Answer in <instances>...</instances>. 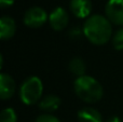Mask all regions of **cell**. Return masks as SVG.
Instances as JSON below:
<instances>
[{
  "mask_svg": "<svg viewBox=\"0 0 123 122\" xmlns=\"http://www.w3.org/2000/svg\"><path fill=\"white\" fill-rule=\"evenodd\" d=\"M112 44L116 50H119V51L123 50V27H121L115 34L112 38Z\"/></svg>",
  "mask_w": 123,
  "mask_h": 122,
  "instance_id": "5bb4252c",
  "label": "cell"
},
{
  "mask_svg": "<svg viewBox=\"0 0 123 122\" xmlns=\"http://www.w3.org/2000/svg\"><path fill=\"white\" fill-rule=\"evenodd\" d=\"M68 68H69V70L71 71L74 76H77V78H79V77L84 76L85 69H86V65H85L84 61H83L82 58L74 57L69 62Z\"/></svg>",
  "mask_w": 123,
  "mask_h": 122,
  "instance_id": "7c38bea8",
  "label": "cell"
},
{
  "mask_svg": "<svg viewBox=\"0 0 123 122\" xmlns=\"http://www.w3.org/2000/svg\"><path fill=\"white\" fill-rule=\"evenodd\" d=\"M13 3H14V0H0V6H1V9L9 8V6H13Z\"/></svg>",
  "mask_w": 123,
  "mask_h": 122,
  "instance_id": "2e32d148",
  "label": "cell"
},
{
  "mask_svg": "<svg viewBox=\"0 0 123 122\" xmlns=\"http://www.w3.org/2000/svg\"><path fill=\"white\" fill-rule=\"evenodd\" d=\"M61 103H62V101L57 95L49 94L47 96H44L39 102V107L43 111L52 112L58 109V107L61 106Z\"/></svg>",
  "mask_w": 123,
  "mask_h": 122,
  "instance_id": "8fae6325",
  "label": "cell"
},
{
  "mask_svg": "<svg viewBox=\"0 0 123 122\" xmlns=\"http://www.w3.org/2000/svg\"><path fill=\"white\" fill-rule=\"evenodd\" d=\"M74 89L77 96L85 103H96L104 95V90L100 83L91 76H82L74 80Z\"/></svg>",
  "mask_w": 123,
  "mask_h": 122,
  "instance_id": "7a4b0ae2",
  "label": "cell"
},
{
  "mask_svg": "<svg viewBox=\"0 0 123 122\" xmlns=\"http://www.w3.org/2000/svg\"><path fill=\"white\" fill-rule=\"evenodd\" d=\"M79 122H103L102 115L97 109L92 107H84L78 112Z\"/></svg>",
  "mask_w": 123,
  "mask_h": 122,
  "instance_id": "30bf717a",
  "label": "cell"
},
{
  "mask_svg": "<svg viewBox=\"0 0 123 122\" xmlns=\"http://www.w3.org/2000/svg\"><path fill=\"white\" fill-rule=\"evenodd\" d=\"M105 12L110 23L123 26V0H108Z\"/></svg>",
  "mask_w": 123,
  "mask_h": 122,
  "instance_id": "5b68a950",
  "label": "cell"
},
{
  "mask_svg": "<svg viewBox=\"0 0 123 122\" xmlns=\"http://www.w3.org/2000/svg\"><path fill=\"white\" fill-rule=\"evenodd\" d=\"M16 85L13 78L8 73H0V97L6 101L14 95Z\"/></svg>",
  "mask_w": 123,
  "mask_h": 122,
  "instance_id": "52a82bcc",
  "label": "cell"
},
{
  "mask_svg": "<svg viewBox=\"0 0 123 122\" xmlns=\"http://www.w3.org/2000/svg\"><path fill=\"white\" fill-rule=\"evenodd\" d=\"M49 19L47 12L40 6L29 8L24 14V24L30 28H39Z\"/></svg>",
  "mask_w": 123,
  "mask_h": 122,
  "instance_id": "277c9868",
  "label": "cell"
},
{
  "mask_svg": "<svg viewBox=\"0 0 123 122\" xmlns=\"http://www.w3.org/2000/svg\"><path fill=\"white\" fill-rule=\"evenodd\" d=\"M82 32L91 43L95 45L106 44L112 36V26L106 16L91 15L83 24Z\"/></svg>",
  "mask_w": 123,
  "mask_h": 122,
  "instance_id": "6da1fadb",
  "label": "cell"
},
{
  "mask_svg": "<svg viewBox=\"0 0 123 122\" xmlns=\"http://www.w3.org/2000/svg\"><path fill=\"white\" fill-rule=\"evenodd\" d=\"M70 11L79 18L90 17L92 11L91 0H70Z\"/></svg>",
  "mask_w": 123,
  "mask_h": 122,
  "instance_id": "ba28073f",
  "label": "cell"
},
{
  "mask_svg": "<svg viewBox=\"0 0 123 122\" xmlns=\"http://www.w3.org/2000/svg\"><path fill=\"white\" fill-rule=\"evenodd\" d=\"M107 122H122L121 119L118 118V117H112V118H110Z\"/></svg>",
  "mask_w": 123,
  "mask_h": 122,
  "instance_id": "e0dca14e",
  "label": "cell"
},
{
  "mask_svg": "<svg viewBox=\"0 0 123 122\" xmlns=\"http://www.w3.org/2000/svg\"><path fill=\"white\" fill-rule=\"evenodd\" d=\"M16 24L10 16H2L0 19V38L1 40H9L15 35Z\"/></svg>",
  "mask_w": 123,
  "mask_h": 122,
  "instance_id": "9c48e42d",
  "label": "cell"
},
{
  "mask_svg": "<svg viewBox=\"0 0 123 122\" xmlns=\"http://www.w3.org/2000/svg\"><path fill=\"white\" fill-rule=\"evenodd\" d=\"M49 22L51 27L56 31L63 30L64 28L67 27L69 23V15L68 12L64 8H55L49 15Z\"/></svg>",
  "mask_w": 123,
  "mask_h": 122,
  "instance_id": "8992f818",
  "label": "cell"
},
{
  "mask_svg": "<svg viewBox=\"0 0 123 122\" xmlns=\"http://www.w3.org/2000/svg\"><path fill=\"white\" fill-rule=\"evenodd\" d=\"M35 122H61L55 116L51 114H42L36 119Z\"/></svg>",
  "mask_w": 123,
  "mask_h": 122,
  "instance_id": "9a60e30c",
  "label": "cell"
},
{
  "mask_svg": "<svg viewBox=\"0 0 123 122\" xmlns=\"http://www.w3.org/2000/svg\"><path fill=\"white\" fill-rule=\"evenodd\" d=\"M17 116L13 108H6L1 111L0 122H16Z\"/></svg>",
  "mask_w": 123,
  "mask_h": 122,
  "instance_id": "4fadbf2b",
  "label": "cell"
},
{
  "mask_svg": "<svg viewBox=\"0 0 123 122\" xmlns=\"http://www.w3.org/2000/svg\"><path fill=\"white\" fill-rule=\"evenodd\" d=\"M43 83L36 76L27 78L19 88V97L25 105H34L42 97Z\"/></svg>",
  "mask_w": 123,
  "mask_h": 122,
  "instance_id": "3957f363",
  "label": "cell"
}]
</instances>
